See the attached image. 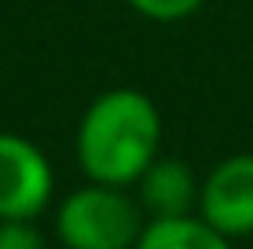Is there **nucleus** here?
Wrapping results in <instances>:
<instances>
[{
	"instance_id": "4",
	"label": "nucleus",
	"mask_w": 253,
	"mask_h": 249,
	"mask_svg": "<svg viewBox=\"0 0 253 249\" xmlns=\"http://www.w3.org/2000/svg\"><path fill=\"white\" fill-rule=\"evenodd\" d=\"M202 220L228 238L253 235V154L224 158L198 191Z\"/></svg>"
},
{
	"instance_id": "1",
	"label": "nucleus",
	"mask_w": 253,
	"mask_h": 249,
	"mask_svg": "<svg viewBox=\"0 0 253 249\" xmlns=\"http://www.w3.org/2000/svg\"><path fill=\"white\" fill-rule=\"evenodd\" d=\"M162 117L139 88H110L95 96L77 125V165L95 183L128 187L158 158Z\"/></svg>"
},
{
	"instance_id": "2",
	"label": "nucleus",
	"mask_w": 253,
	"mask_h": 249,
	"mask_svg": "<svg viewBox=\"0 0 253 249\" xmlns=\"http://www.w3.org/2000/svg\"><path fill=\"white\" fill-rule=\"evenodd\" d=\"M55 231L66 249H136L143 231V205L125 194V187L92 179L63 198Z\"/></svg>"
},
{
	"instance_id": "7",
	"label": "nucleus",
	"mask_w": 253,
	"mask_h": 249,
	"mask_svg": "<svg viewBox=\"0 0 253 249\" xmlns=\"http://www.w3.org/2000/svg\"><path fill=\"white\" fill-rule=\"evenodd\" d=\"M132 11H139L143 19L154 22H180L187 15H195L198 7H206L209 0H125Z\"/></svg>"
},
{
	"instance_id": "6",
	"label": "nucleus",
	"mask_w": 253,
	"mask_h": 249,
	"mask_svg": "<svg viewBox=\"0 0 253 249\" xmlns=\"http://www.w3.org/2000/svg\"><path fill=\"white\" fill-rule=\"evenodd\" d=\"M136 249H231V238L202 216H151L136 238Z\"/></svg>"
},
{
	"instance_id": "3",
	"label": "nucleus",
	"mask_w": 253,
	"mask_h": 249,
	"mask_svg": "<svg viewBox=\"0 0 253 249\" xmlns=\"http://www.w3.org/2000/svg\"><path fill=\"white\" fill-rule=\"evenodd\" d=\"M51 165L37 143L0 132V220H37L51 202Z\"/></svg>"
},
{
	"instance_id": "8",
	"label": "nucleus",
	"mask_w": 253,
	"mask_h": 249,
	"mask_svg": "<svg viewBox=\"0 0 253 249\" xmlns=\"http://www.w3.org/2000/svg\"><path fill=\"white\" fill-rule=\"evenodd\" d=\"M0 249H44L33 220H0Z\"/></svg>"
},
{
	"instance_id": "5",
	"label": "nucleus",
	"mask_w": 253,
	"mask_h": 249,
	"mask_svg": "<svg viewBox=\"0 0 253 249\" xmlns=\"http://www.w3.org/2000/svg\"><path fill=\"white\" fill-rule=\"evenodd\" d=\"M139 183V205L151 216H184L198 205V179L187 161L180 158H154Z\"/></svg>"
}]
</instances>
